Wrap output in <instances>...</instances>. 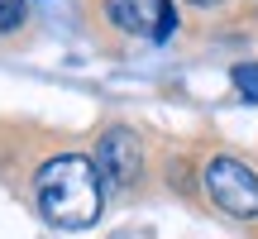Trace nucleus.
<instances>
[{"instance_id": "obj_1", "label": "nucleus", "mask_w": 258, "mask_h": 239, "mask_svg": "<svg viewBox=\"0 0 258 239\" xmlns=\"http://www.w3.org/2000/svg\"><path fill=\"white\" fill-rule=\"evenodd\" d=\"M38 211L57 225V230H86L101 215V172H96L91 158L82 153H62L48 158L38 167Z\"/></svg>"}, {"instance_id": "obj_2", "label": "nucleus", "mask_w": 258, "mask_h": 239, "mask_svg": "<svg viewBox=\"0 0 258 239\" xmlns=\"http://www.w3.org/2000/svg\"><path fill=\"white\" fill-rule=\"evenodd\" d=\"M206 196L234 220H258V172L239 158H211L206 163Z\"/></svg>"}, {"instance_id": "obj_3", "label": "nucleus", "mask_w": 258, "mask_h": 239, "mask_svg": "<svg viewBox=\"0 0 258 239\" xmlns=\"http://www.w3.org/2000/svg\"><path fill=\"white\" fill-rule=\"evenodd\" d=\"M96 172H101L105 187H115V192H124V187H134L139 177H144V148H139V139L129 134V129H105L101 144H96Z\"/></svg>"}, {"instance_id": "obj_4", "label": "nucleus", "mask_w": 258, "mask_h": 239, "mask_svg": "<svg viewBox=\"0 0 258 239\" xmlns=\"http://www.w3.org/2000/svg\"><path fill=\"white\" fill-rule=\"evenodd\" d=\"M158 10H163V0H105V15H110V24L124 29V34L158 29Z\"/></svg>"}, {"instance_id": "obj_5", "label": "nucleus", "mask_w": 258, "mask_h": 239, "mask_svg": "<svg viewBox=\"0 0 258 239\" xmlns=\"http://www.w3.org/2000/svg\"><path fill=\"white\" fill-rule=\"evenodd\" d=\"M234 91L244 96V101H258V63H234Z\"/></svg>"}, {"instance_id": "obj_6", "label": "nucleus", "mask_w": 258, "mask_h": 239, "mask_svg": "<svg viewBox=\"0 0 258 239\" xmlns=\"http://www.w3.org/2000/svg\"><path fill=\"white\" fill-rule=\"evenodd\" d=\"M24 24V0H0V34H15Z\"/></svg>"}, {"instance_id": "obj_7", "label": "nucleus", "mask_w": 258, "mask_h": 239, "mask_svg": "<svg viewBox=\"0 0 258 239\" xmlns=\"http://www.w3.org/2000/svg\"><path fill=\"white\" fill-rule=\"evenodd\" d=\"M172 29H177V10H172V5L163 0V10H158V29H153V38H167Z\"/></svg>"}, {"instance_id": "obj_8", "label": "nucleus", "mask_w": 258, "mask_h": 239, "mask_svg": "<svg viewBox=\"0 0 258 239\" xmlns=\"http://www.w3.org/2000/svg\"><path fill=\"white\" fill-rule=\"evenodd\" d=\"M191 5H215V0H191Z\"/></svg>"}]
</instances>
